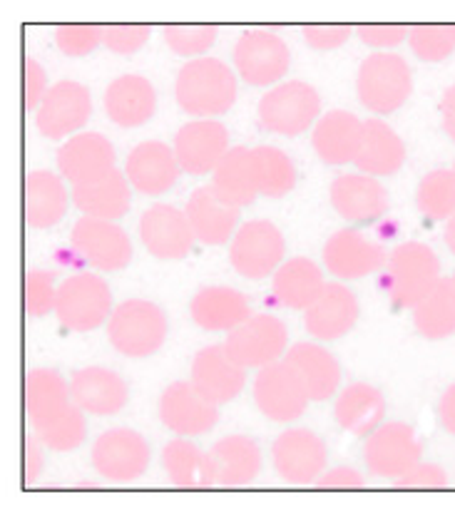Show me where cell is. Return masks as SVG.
<instances>
[{
	"instance_id": "obj_17",
	"label": "cell",
	"mask_w": 455,
	"mask_h": 512,
	"mask_svg": "<svg viewBox=\"0 0 455 512\" xmlns=\"http://www.w3.org/2000/svg\"><path fill=\"white\" fill-rule=\"evenodd\" d=\"M140 239L155 259H184L194 247V232L187 214L172 204H155L140 219Z\"/></svg>"
},
{
	"instance_id": "obj_6",
	"label": "cell",
	"mask_w": 455,
	"mask_h": 512,
	"mask_svg": "<svg viewBox=\"0 0 455 512\" xmlns=\"http://www.w3.org/2000/svg\"><path fill=\"white\" fill-rule=\"evenodd\" d=\"M112 311V291L102 276L75 274L58 286L55 316L68 331L88 334L100 329Z\"/></svg>"
},
{
	"instance_id": "obj_37",
	"label": "cell",
	"mask_w": 455,
	"mask_h": 512,
	"mask_svg": "<svg viewBox=\"0 0 455 512\" xmlns=\"http://www.w3.org/2000/svg\"><path fill=\"white\" fill-rule=\"evenodd\" d=\"M73 202L85 217L115 219L125 217L130 209V187H127V177L120 170H112L102 179L88 184H75L73 187Z\"/></svg>"
},
{
	"instance_id": "obj_36",
	"label": "cell",
	"mask_w": 455,
	"mask_h": 512,
	"mask_svg": "<svg viewBox=\"0 0 455 512\" xmlns=\"http://www.w3.org/2000/svg\"><path fill=\"white\" fill-rule=\"evenodd\" d=\"M403 162H406V145L396 135V130L383 120H376V117L366 120L364 145H361L359 157L354 162L359 172L368 174V177H391L401 170Z\"/></svg>"
},
{
	"instance_id": "obj_44",
	"label": "cell",
	"mask_w": 455,
	"mask_h": 512,
	"mask_svg": "<svg viewBox=\"0 0 455 512\" xmlns=\"http://www.w3.org/2000/svg\"><path fill=\"white\" fill-rule=\"evenodd\" d=\"M408 45L423 63H441L455 53L451 25H413L408 28Z\"/></svg>"
},
{
	"instance_id": "obj_41",
	"label": "cell",
	"mask_w": 455,
	"mask_h": 512,
	"mask_svg": "<svg viewBox=\"0 0 455 512\" xmlns=\"http://www.w3.org/2000/svg\"><path fill=\"white\" fill-rule=\"evenodd\" d=\"M254 160L259 172V194L264 197H286L296 187V167L286 152L272 145L254 147Z\"/></svg>"
},
{
	"instance_id": "obj_52",
	"label": "cell",
	"mask_w": 455,
	"mask_h": 512,
	"mask_svg": "<svg viewBox=\"0 0 455 512\" xmlns=\"http://www.w3.org/2000/svg\"><path fill=\"white\" fill-rule=\"evenodd\" d=\"M398 488H446L448 475L436 463H418L398 480H393Z\"/></svg>"
},
{
	"instance_id": "obj_32",
	"label": "cell",
	"mask_w": 455,
	"mask_h": 512,
	"mask_svg": "<svg viewBox=\"0 0 455 512\" xmlns=\"http://www.w3.org/2000/svg\"><path fill=\"white\" fill-rule=\"evenodd\" d=\"M68 212V192L53 172L35 170L23 182V217L33 229H50Z\"/></svg>"
},
{
	"instance_id": "obj_46",
	"label": "cell",
	"mask_w": 455,
	"mask_h": 512,
	"mask_svg": "<svg viewBox=\"0 0 455 512\" xmlns=\"http://www.w3.org/2000/svg\"><path fill=\"white\" fill-rule=\"evenodd\" d=\"M167 48L175 55H204L217 40L214 25H165L162 28Z\"/></svg>"
},
{
	"instance_id": "obj_24",
	"label": "cell",
	"mask_w": 455,
	"mask_h": 512,
	"mask_svg": "<svg viewBox=\"0 0 455 512\" xmlns=\"http://www.w3.org/2000/svg\"><path fill=\"white\" fill-rule=\"evenodd\" d=\"M70 396L75 406L92 416H115L130 401V388L120 373L105 366H88L75 371L70 381Z\"/></svg>"
},
{
	"instance_id": "obj_8",
	"label": "cell",
	"mask_w": 455,
	"mask_h": 512,
	"mask_svg": "<svg viewBox=\"0 0 455 512\" xmlns=\"http://www.w3.org/2000/svg\"><path fill=\"white\" fill-rule=\"evenodd\" d=\"M150 445L137 430L112 428L92 445V468L112 483H135L147 473Z\"/></svg>"
},
{
	"instance_id": "obj_15",
	"label": "cell",
	"mask_w": 455,
	"mask_h": 512,
	"mask_svg": "<svg viewBox=\"0 0 455 512\" xmlns=\"http://www.w3.org/2000/svg\"><path fill=\"white\" fill-rule=\"evenodd\" d=\"M73 249L97 271H120L132 261V242L115 222L83 217L70 234Z\"/></svg>"
},
{
	"instance_id": "obj_26",
	"label": "cell",
	"mask_w": 455,
	"mask_h": 512,
	"mask_svg": "<svg viewBox=\"0 0 455 512\" xmlns=\"http://www.w3.org/2000/svg\"><path fill=\"white\" fill-rule=\"evenodd\" d=\"M359 321V301L344 284H326L319 299L306 309L304 326L314 339L336 341Z\"/></svg>"
},
{
	"instance_id": "obj_60",
	"label": "cell",
	"mask_w": 455,
	"mask_h": 512,
	"mask_svg": "<svg viewBox=\"0 0 455 512\" xmlns=\"http://www.w3.org/2000/svg\"><path fill=\"white\" fill-rule=\"evenodd\" d=\"M453 174H455V165H453Z\"/></svg>"
},
{
	"instance_id": "obj_3",
	"label": "cell",
	"mask_w": 455,
	"mask_h": 512,
	"mask_svg": "<svg viewBox=\"0 0 455 512\" xmlns=\"http://www.w3.org/2000/svg\"><path fill=\"white\" fill-rule=\"evenodd\" d=\"M112 348L127 358H147L167 339V316L147 299H127L115 306L107 324Z\"/></svg>"
},
{
	"instance_id": "obj_20",
	"label": "cell",
	"mask_w": 455,
	"mask_h": 512,
	"mask_svg": "<svg viewBox=\"0 0 455 512\" xmlns=\"http://www.w3.org/2000/svg\"><path fill=\"white\" fill-rule=\"evenodd\" d=\"M329 197L339 217L361 227L376 224L388 212V192L368 174H341L331 182Z\"/></svg>"
},
{
	"instance_id": "obj_30",
	"label": "cell",
	"mask_w": 455,
	"mask_h": 512,
	"mask_svg": "<svg viewBox=\"0 0 455 512\" xmlns=\"http://www.w3.org/2000/svg\"><path fill=\"white\" fill-rule=\"evenodd\" d=\"M284 361L299 373L309 401H326L339 391L341 366L319 343H294L286 351Z\"/></svg>"
},
{
	"instance_id": "obj_14",
	"label": "cell",
	"mask_w": 455,
	"mask_h": 512,
	"mask_svg": "<svg viewBox=\"0 0 455 512\" xmlns=\"http://www.w3.org/2000/svg\"><path fill=\"white\" fill-rule=\"evenodd\" d=\"M254 401L257 408L276 423H291L301 418L309 406V393L301 383L299 373L286 361H276L262 368L254 381Z\"/></svg>"
},
{
	"instance_id": "obj_19",
	"label": "cell",
	"mask_w": 455,
	"mask_h": 512,
	"mask_svg": "<svg viewBox=\"0 0 455 512\" xmlns=\"http://www.w3.org/2000/svg\"><path fill=\"white\" fill-rule=\"evenodd\" d=\"M160 421L180 438H192L217 426L219 408L204 401L189 381H175L160 396Z\"/></svg>"
},
{
	"instance_id": "obj_33",
	"label": "cell",
	"mask_w": 455,
	"mask_h": 512,
	"mask_svg": "<svg viewBox=\"0 0 455 512\" xmlns=\"http://www.w3.org/2000/svg\"><path fill=\"white\" fill-rule=\"evenodd\" d=\"M212 189L222 202L242 209L259 197V172L254 152L247 147H232L212 174Z\"/></svg>"
},
{
	"instance_id": "obj_25",
	"label": "cell",
	"mask_w": 455,
	"mask_h": 512,
	"mask_svg": "<svg viewBox=\"0 0 455 512\" xmlns=\"http://www.w3.org/2000/svg\"><path fill=\"white\" fill-rule=\"evenodd\" d=\"M311 145L326 165H349L359 157L364 145V122L346 110H331L319 117L311 135Z\"/></svg>"
},
{
	"instance_id": "obj_31",
	"label": "cell",
	"mask_w": 455,
	"mask_h": 512,
	"mask_svg": "<svg viewBox=\"0 0 455 512\" xmlns=\"http://www.w3.org/2000/svg\"><path fill=\"white\" fill-rule=\"evenodd\" d=\"M334 416L346 433L356 438H371L383 426L386 398L371 383H351L336 398Z\"/></svg>"
},
{
	"instance_id": "obj_57",
	"label": "cell",
	"mask_w": 455,
	"mask_h": 512,
	"mask_svg": "<svg viewBox=\"0 0 455 512\" xmlns=\"http://www.w3.org/2000/svg\"><path fill=\"white\" fill-rule=\"evenodd\" d=\"M446 247L455 254V214L446 222Z\"/></svg>"
},
{
	"instance_id": "obj_56",
	"label": "cell",
	"mask_w": 455,
	"mask_h": 512,
	"mask_svg": "<svg viewBox=\"0 0 455 512\" xmlns=\"http://www.w3.org/2000/svg\"><path fill=\"white\" fill-rule=\"evenodd\" d=\"M441 122L443 132L455 142V85L448 87L441 97Z\"/></svg>"
},
{
	"instance_id": "obj_22",
	"label": "cell",
	"mask_w": 455,
	"mask_h": 512,
	"mask_svg": "<svg viewBox=\"0 0 455 512\" xmlns=\"http://www.w3.org/2000/svg\"><path fill=\"white\" fill-rule=\"evenodd\" d=\"M58 170L70 184H88L115 170V147L100 132H83L58 150Z\"/></svg>"
},
{
	"instance_id": "obj_45",
	"label": "cell",
	"mask_w": 455,
	"mask_h": 512,
	"mask_svg": "<svg viewBox=\"0 0 455 512\" xmlns=\"http://www.w3.org/2000/svg\"><path fill=\"white\" fill-rule=\"evenodd\" d=\"M55 301H58V289H55L53 271L33 269L23 279V309L25 314L40 319V316L55 314Z\"/></svg>"
},
{
	"instance_id": "obj_54",
	"label": "cell",
	"mask_w": 455,
	"mask_h": 512,
	"mask_svg": "<svg viewBox=\"0 0 455 512\" xmlns=\"http://www.w3.org/2000/svg\"><path fill=\"white\" fill-rule=\"evenodd\" d=\"M319 488H364V478L361 473H356L354 468H346L339 465L334 470H326L319 480H316Z\"/></svg>"
},
{
	"instance_id": "obj_21",
	"label": "cell",
	"mask_w": 455,
	"mask_h": 512,
	"mask_svg": "<svg viewBox=\"0 0 455 512\" xmlns=\"http://www.w3.org/2000/svg\"><path fill=\"white\" fill-rule=\"evenodd\" d=\"M388 256L381 244L368 242L359 229H339L324 244V264L339 279H361L386 266Z\"/></svg>"
},
{
	"instance_id": "obj_27",
	"label": "cell",
	"mask_w": 455,
	"mask_h": 512,
	"mask_svg": "<svg viewBox=\"0 0 455 512\" xmlns=\"http://www.w3.org/2000/svg\"><path fill=\"white\" fill-rule=\"evenodd\" d=\"M189 314L199 329L232 334L252 319V306L247 296L232 286H204L189 301Z\"/></svg>"
},
{
	"instance_id": "obj_1",
	"label": "cell",
	"mask_w": 455,
	"mask_h": 512,
	"mask_svg": "<svg viewBox=\"0 0 455 512\" xmlns=\"http://www.w3.org/2000/svg\"><path fill=\"white\" fill-rule=\"evenodd\" d=\"M175 97L187 115L209 120L212 115L232 110L237 100V78L222 60L194 58L177 75Z\"/></svg>"
},
{
	"instance_id": "obj_18",
	"label": "cell",
	"mask_w": 455,
	"mask_h": 512,
	"mask_svg": "<svg viewBox=\"0 0 455 512\" xmlns=\"http://www.w3.org/2000/svg\"><path fill=\"white\" fill-rule=\"evenodd\" d=\"M244 381H247V373L239 363L232 361L224 346L214 343V346L197 351V356H194L189 383L197 388L204 401L214 403L217 408L234 401L242 393Z\"/></svg>"
},
{
	"instance_id": "obj_53",
	"label": "cell",
	"mask_w": 455,
	"mask_h": 512,
	"mask_svg": "<svg viewBox=\"0 0 455 512\" xmlns=\"http://www.w3.org/2000/svg\"><path fill=\"white\" fill-rule=\"evenodd\" d=\"M43 448L45 445L35 435L23 438V480L28 485H33L43 473Z\"/></svg>"
},
{
	"instance_id": "obj_50",
	"label": "cell",
	"mask_w": 455,
	"mask_h": 512,
	"mask_svg": "<svg viewBox=\"0 0 455 512\" xmlns=\"http://www.w3.org/2000/svg\"><path fill=\"white\" fill-rule=\"evenodd\" d=\"M356 35L364 45H371V48H378L381 53H386V48H396L403 40L408 38L406 25H383V23H368L359 25L356 28Z\"/></svg>"
},
{
	"instance_id": "obj_4",
	"label": "cell",
	"mask_w": 455,
	"mask_h": 512,
	"mask_svg": "<svg viewBox=\"0 0 455 512\" xmlns=\"http://www.w3.org/2000/svg\"><path fill=\"white\" fill-rule=\"evenodd\" d=\"M356 92L366 110L376 112V115H391L411 97V68L396 53L368 55L359 68Z\"/></svg>"
},
{
	"instance_id": "obj_12",
	"label": "cell",
	"mask_w": 455,
	"mask_h": 512,
	"mask_svg": "<svg viewBox=\"0 0 455 512\" xmlns=\"http://www.w3.org/2000/svg\"><path fill=\"white\" fill-rule=\"evenodd\" d=\"M90 115L92 97L88 87L75 83V80H60L45 92L43 102L35 112V127L48 140H63L88 125Z\"/></svg>"
},
{
	"instance_id": "obj_7",
	"label": "cell",
	"mask_w": 455,
	"mask_h": 512,
	"mask_svg": "<svg viewBox=\"0 0 455 512\" xmlns=\"http://www.w3.org/2000/svg\"><path fill=\"white\" fill-rule=\"evenodd\" d=\"M284 254V234L267 219L242 224L229 247V261H232L234 271L252 281L276 274V269L284 264Z\"/></svg>"
},
{
	"instance_id": "obj_49",
	"label": "cell",
	"mask_w": 455,
	"mask_h": 512,
	"mask_svg": "<svg viewBox=\"0 0 455 512\" xmlns=\"http://www.w3.org/2000/svg\"><path fill=\"white\" fill-rule=\"evenodd\" d=\"M48 80H45L43 65L35 58H23V110L38 112L40 102H43L45 92H48Z\"/></svg>"
},
{
	"instance_id": "obj_48",
	"label": "cell",
	"mask_w": 455,
	"mask_h": 512,
	"mask_svg": "<svg viewBox=\"0 0 455 512\" xmlns=\"http://www.w3.org/2000/svg\"><path fill=\"white\" fill-rule=\"evenodd\" d=\"M152 28L142 23H115L102 25V45L117 55H132L147 45Z\"/></svg>"
},
{
	"instance_id": "obj_40",
	"label": "cell",
	"mask_w": 455,
	"mask_h": 512,
	"mask_svg": "<svg viewBox=\"0 0 455 512\" xmlns=\"http://www.w3.org/2000/svg\"><path fill=\"white\" fill-rule=\"evenodd\" d=\"M413 326L428 341L451 339L455 334V286L441 279L431 296L413 309Z\"/></svg>"
},
{
	"instance_id": "obj_16",
	"label": "cell",
	"mask_w": 455,
	"mask_h": 512,
	"mask_svg": "<svg viewBox=\"0 0 455 512\" xmlns=\"http://www.w3.org/2000/svg\"><path fill=\"white\" fill-rule=\"evenodd\" d=\"M172 150H175L182 172L199 177V174H214L232 147H229V132L222 122L192 120L180 127Z\"/></svg>"
},
{
	"instance_id": "obj_59",
	"label": "cell",
	"mask_w": 455,
	"mask_h": 512,
	"mask_svg": "<svg viewBox=\"0 0 455 512\" xmlns=\"http://www.w3.org/2000/svg\"><path fill=\"white\" fill-rule=\"evenodd\" d=\"M451 28H453V38H455V25H451Z\"/></svg>"
},
{
	"instance_id": "obj_47",
	"label": "cell",
	"mask_w": 455,
	"mask_h": 512,
	"mask_svg": "<svg viewBox=\"0 0 455 512\" xmlns=\"http://www.w3.org/2000/svg\"><path fill=\"white\" fill-rule=\"evenodd\" d=\"M55 45L68 58H85L102 45V25L68 23L55 28Z\"/></svg>"
},
{
	"instance_id": "obj_13",
	"label": "cell",
	"mask_w": 455,
	"mask_h": 512,
	"mask_svg": "<svg viewBox=\"0 0 455 512\" xmlns=\"http://www.w3.org/2000/svg\"><path fill=\"white\" fill-rule=\"evenodd\" d=\"M274 468L286 483L311 485L326 473L329 450L326 443L306 428H294L281 433L272 445Z\"/></svg>"
},
{
	"instance_id": "obj_43",
	"label": "cell",
	"mask_w": 455,
	"mask_h": 512,
	"mask_svg": "<svg viewBox=\"0 0 455 512\" xmlns=\"http://www.w3.org/2000/svg\"><path fill=\"white\" fill-rule=\"evenodd\" d=\"M33 435L45 445V448L55 450V453H68L83 445L85 440V416L75 401L65 408L63 413L53 416L50 421L40 423L33 428Z\"/></svg>"
},
{
	"instance_id": "obj_42",
	"label": "cell",
	"mask_w": 455,
	"mask_h": 512,
	"mask_svg": "<svg viewBox=\"0 0 455 512\" xmlns=\"http://www.w3.org/2000/svg\"><path fill=\"white\" fill-rule=\"evenodd\" d=\"M418 212L433 222H446L455 214V174L453 170H433L418 182Z\"/></svg>"
},
{
	"instance_id": "obj_28",
	"label": "cell",
	"mask_w": 455,
	"mask_h": 512,
	"mask_svg": "<svg viewBox=\"0 0 455 512\" xmlns=\"http://www.w3.org/2000/svg\"><path fill=\"white\" fill-rule=\"evenodd\" d=\"M184 214L192 224L194 237L207 247H222V244H227V239H234V234H237L234 229L239 222V209L222 202L212 184L194 189Z\"/></svg>"
},
{
	"instance_id": "obj_58",
	"label": "cell",
	"mask_w": 455,
	"mask_h": 512,
	"mask_svg": "<svg viewBox=\"0 0 455 512\" xmlns=\"http://www.w3.org/2000/svg\"><path fill=\"white\" fill-rule=\"evenodd\" d=\"M451 281H453V286H455V274H453V276H451Z\"/></svg>"
},
{
	"instance_id": "obj_35",
	"label": "cell",
	"mask_w": 455,
	"mask_h": 512,
	"mask_svg": "<svg viewBox=\"0 0 455 512\" xmlns=\"http://www.w3.org/2000/svg\"><path fill=\"white\" fill-rule=\"evenodd\" d=\"M162 465L177 488H212L219 485V463L187 438H175L162 450Z\"/></svg>"
},
{
	"instance_id": "obj_2",
	"label": "cell",
	"mask_w": 455,
	"mask_h": 512,
	"mask_svg": "<svg viewBox=\"0 0 455 512\" xmlns=\"http://www.w3.org/2000/svg\"><path fill=\"white\" fill-rule=\"evenodd\" d=\"M441 279V261L428 244L406 242L388 254L383 286L396 311L416 309L436 291Z\"/></svg>"
},
{
	"instance_id": "obj_38",
	"label": "cell",
	"mask_w": 455,
	"mask_h": 512,
	"mask_svg": "<svg viewBox=\"0 0 455 512\" xmlns=\"http://www.w3.org/2000/svg\"><path fill=\"white\" fill-rule=\"evenodd\" d=\"M23 403L30 426L35 428L63 413L73 403V396H70V386L58 371H53V368H33L30 373H25Z\"/></svg>"
},
{
	"instance_id": "obj_39",
	"label": "cell",
	"mask_w": 455,
	"mask_h": 512,
	"mask_svg": "<svg viewBox=\"0 0 455 512\" xmlns=\"http://www.w3.org/2000/svg\"><path fill=\"white\" fill-rule=\"evenodd\" d=\"M219 463V485L242 488L257 480L262 470V450L249 435H227L209 450Z\"/></svg>"
},
{
	"instance_id": "obj_10",
	"label": "cell",
	"mask_w": 455,
	"mask_h": 512,
	"mask_svg": "<svg viewBox=\"0 0 455 512\" xmlns=\"http://www.w3.org/2000/svg\"><path fill=\"white\" fill-rule=\"evenodd\" d=\"M423 445L416 438V430L408 423L391 421L383 423L371 438H366L364 460L368 473L378 478L398 480L408 470L421 463Z\"/></svg>"
},
{
	"instance_id": "obj_5",
	"label": "cell",
	"mask_w": 455,
	"mask_h": 512,
	"mask_svg": "<svg viewBox=\"0 0 455 512\" xmlns=\"http://www.w3.org/2000/svg\"><path fill=\"white\" fill-rule=\"evenodd\" d=\"M259 122L269 132L284 137H299L309 130L321 115V97L314 85L304 80H289L272 87L259 100Z\"/></svg>"
},
{
	"instance_id": "obj_51",
	"label": "cell",
	"mask_w": 455,
	"mask_h": 512,
	"mask_svg": "<svg viewBox=\"0 0 455 512\" xmlns=\"http://www.w3.org/2000/svg\"><path fill=\"white\" fill-rule=\"evenodd\" d=\"M351 38V28L349 25H304V40L309 48L314 50H336Z\"/></svg>"
},
{
	"instance_id": "obj_34",
	"label": "cell",
	"mask_w": 455,
	"mask_h": 512,
	"mask_svg": "<svg viewBox=\"0 0 455 512\" xmlns=\"http://www.w3.org/2000/svg\"><path fill=\"white\" fill-rule=\"evenodd\" d=\"M326 281L321 274L319 264L306 256L284 261L276 269L272 279V294L281 306L294 311H306L324 291Z\"/></svg>"
},
{
	"instance_id": "obj_55",
	"label": "cell",
	"mask_w": 455,
	"mask_h": 512,
	"mask_svg": "<svg viewBox=\"0 0 455 512\" xmlns=\"http://www.w3.org/2000/svg\"><path fill=\"white\" fill-rule=\"evenodd\" d=\"M438 418H441V426L446 428V433L455 435V383L443 391L441 403H438Z\"/></svg>"
},
{
	"instance_id": "obj_23",
	"label": "cell",
	"mask_w": 455,
	"mask_h": 512,
	"mask_svg": "<svg viewBox=\"0 0 455 512\" xmlns=\"http://www.w3.org/2000/svg\"><path fill=\"white\" fill-rule=\"evenodd\" d=\"M180 172L182 167L177 162L175 150L160 140L140 142L130 152L125 165L127 182L147 197H157V194H165L167 189L175 187Z\"/></svg>"
},
{
	"instance_id": "obj_9",
	"label": "cell",
	"mask_w": 455,
	"mask_h": 512,
	"mask_svg": "<svg viewBox=\"0 0 455 512\" xmlns=\"http://www.w3.org/2000/svg\"><path fill=\"white\" fill-rule=\"evenodd\" d=\"M286 341H289V331H286L284 321L272 314H259L252 316L239 329H234L227 336L224 348L244 371L247 368L262 371V368L281 361V356H286Z\"/></svg>"
},
{
	"instance_id": "obj_29",
	"label": "cell",
	"mask_w": 455,
	"mask_h": 512,
	"mask_svg": "<svg viewBox=\"0 0 455 512\" xmlns=\"http://www.w3.org/2000/svg\"><path fill=\"white\" fill-rule=\"evenodd\" d=\"M157 110L155 85L142 75H120L105 90V112L115 125L140 127Z\"/></svg>"
},
{
	"instance_id": "obj_11",
	"label": "cell",
	"mask_w": 455,
	"mask_h": 512,
	"mask_svg": "<svg viewBox=\"0 0 455 512\" xmlns=\"http://www.w3.org/2000/svg\"><path fill=\"white\" fill-rule=\"evenodd\" d=\"M234 65L247 85L279 83L291 65L289 45L269 30H247L234 45Z\"/></svg>"
}]
</instances>
